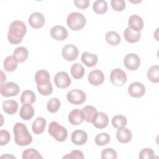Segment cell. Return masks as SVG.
<instances>
[{"label": "cell", "instance_id": "obj_1", "mask_svg": "<svg viewBox=\"0 0 159 159\" xmlns=\"http://www.w3.org/2000/svg\"><path fill=\"white\" fill-rule=\"evenodd\" d=\"M49 73L45 70L37 71L35 75V80L39 93L43 96H48L53 91Z\"/></svg>", "mask_w": 159, "mask_h": 159}, {"label": "cell", "instance_id": "obj_2", "mask_svg": "<svg viewBox=\"0 0 159 159\" xmlns=\"http://www.w3.org/2000/svg\"><path fill=\"white\" fill-rule=\"evenodd\" d=\"M27 32L25 24L20 20H14L10 25L7 34V39L12 44L20 43Z\"/></svg>", "mask_w": 159, "mask_h": 159}, {"label": "cell", "instance_id": "obj_3", "mask_svg": "<svg viewBox=\"0 0 159 159\" xmlns=\"http://www.w3.org/2000/svg\"><path fill=\"white\" fill-rule=\"evenodd\" d=\"M14 141L19 146H27L32 141V137L29 132L27 127L22 122L15 124L13 129Z\"/></svg>", "mask_w": 159, "mask_h": 159}, {"label": "cell", "instance_id": "obj_4", "mask_svg": "<svg viewBox=\"0 0 159 159\" xmlns=\"http://www.w3.org/2000/svg\"><path fill=\"white\" fill-rule=\"evenodd\" d=\"M85 17L80 12H73L68 14L66 19V24L70 29L77 31L83 29L86 24Z\"/></svg>", "mask_w": 159, "mask_h": 159}, {"label": "cell", "instance_id": "obj_5", "mask_svg": "<svg viewBox=\"0 0 159 159\" xmlns=\"http://www.w3.org/2000/svg\"><path fill=\"white\" fill-rule=\"evenodd\" d=\"M48 131L49 134L58 142L65 141L68 136V132L66 128L56 121H53L49 124Z\"/></svg>", "mask_w": 159, "mask_h": 159}, {"label": "cell", "instance_id": "obj_6", "mask_svg": "<svg viewBox=\"0 0 159 159\" xmlns=\"http://www.w3.org/2000/svg\"><path fill=\"white\" fill-rule=\"evenodd\" d=\"M111 83L116 86H122L127 81V75L120 68L114 69L110 75Z\"/></svg>", "mask_w": 159, "mask_h": 159}, {"label": "cell", "instance_id": "obj_7", "mask_svg": "<svg viewBox=\"0 0 159 159\" xmlns=\"http://www.w3.org/2000/svg\"><path fill=\"white\" fill-rule=\"evenodd\" d=\"M66 99L68 102L75 105L83 104L86 99V94L80 89H73L66 94Z\"/></svg>", "mask_w": 159, "mask_h": 159}, {"label": "cell", "instance_id": "obj_8", "mask_svg": "<svg viewBox=\"0 0 159 159\" xmlns=\"http://www.w3.org/2000/svg\"><path fill=\"white\" fill-rule=\"evenodd\" d=\"M19 92V87L14 82H7L1 84V94L4 97L15 96Z\"/></svg>", "mask_w": 159, "mask_h": 159}, {"label": "cell", "instance_id": "obj_9", "mask_svg": "<svg viewBox=\"0 0 159 159\" xmlns=\"http://www.w3.org/2000/svg\"><path fill=\"white\" fill-rule=\"evenodd\" d=\"M124 66L130 71H134L138 69L140 65V59L135 53H129L124 59Z\"/></svg>", "mask_w": 159, "mask_h": 159}, {"label": "cell", "instance_id": "obj_10", "mask_svg": "<svg viewBox=\"0 0 159 159\" xmlns=\"http://www.w3.org/2000/svg\"><path fill=\"white\" fill-rule=\"evenodd\" d=\"M79 50L78 48L73 44H68L64 46L61 50L63 57L67 61H73L78 57Z\"/></svg>", "mask_w": 159, "mask_h": 159}, {"label": "cell", "instance_id": "obj_11", "mask_svg": "<svg viewBox=\"0 0 159 159\" xmlns=\"http://www.w3.org/2000/svg\"><path fill=\"white\" fill-rule=\"evenodd\" d=\"M54 82L58 88H66L71 84V80L67 73L60 71L55 75Z\"/></svg>", "mask_w": 159, "mask_h": 159}, {"label": "cell", "instance_id": "obj_12", "mask_svg": "<svg viewBox=\"0 0 159 159\" xmlns=\"http://www.w3.org/2000/svg\"><path fill=\"white\" fill-rule=\"evenodd\" d=\"M129 95L134 98H139L143 96L145 93V87L140 82H134L128 88Z\"/></svg>", "mask_w": 159, "mask_h": 159}, {"label": "cell", "instance_id": "obj_13", "mask_svg": "<svg viewBox=\"0 0 159 159\" xmlns=\"http://www.w3.org/2000/svg\"><path fill=\"white\" fill-rule=\"evenodd\" d=\"M45 22V17L40 12H33L29 17V23L30 25L36 29L42 27L44 25Z\"/></svg>", "mask_w": 159, "mask_h": 159}, {"label": "cell", "instance_id": "obj_14", "mask_svg": "<svg viewBox=\"0 0 159 159\" xmlns=\"http://www.w3.org/2000/svg\"><path fill=\"white\" fill-rule=\"evenodd\" d=\"M51 37L56 40H63L68 37V30L61 25H55L50 30Z\"/></svg>", "mask_w": 159, "mask_h": 159}, {"label": "cell", "instance_id": "obj_15", "mask_svg": "<svg viewBox=\"0 0 159 159\" xmlns=\"http://www.w3.org/2000/svg\"><path fill=\"white\" fill-rule=\"evenodd\" d=\"M88 81L94 86L101 85L104 81V75L99 70H94L88 75Z\"/></svg>", "mask_w": 159, "mask_h": 159}, {"label": "cell", "instance_id": "obj_16", "mask_svg": "<svg viewBox=\"0 0 159 159\" xmlns=\"http://www.w3.org/2000/svg\"><path fill=\"white\" fill-rule=\"evenodd\" d=\"M129 27L134 32H139L143 27V21L138 15H132L128 20Z\"/></svg>", "mask_w": 159, "mask_h": 159}, {"label": "cell", "instance_id": "obj_17", "mask_svg": "<svg viewBox=\"0 0 159 159\" xmlns=\"http://www.w3.org/2000/svg\"><path fill=\"white\" fill-rule=\"evenodd\" d=\"M71 139L74 144L76 145H82L87 142L88 135L86 132L82 130H76L73 132Z\"/></svg>", "mask_w": 159, "mask_h": 159}, {"label": "cell", "instance_id": "obj_18", "mask_svg": "<svg viewBox=\"0 0 159 159\" xmlns=\"http://www.w3.org/2000/svg\"><path fill=\"white\" fill-rule=\"evenodd\" d=\"M108 122L109 119L107 115L102 112H98L92 123L98 129H104L107 126Z\"/></svg>", "mask_w": 159, "mask_h": 159}, {"label": "cell", "instance_id": "obj_19", "mask_svg": "<svg viewBox=\"0 0 159 159\" xmlns=\"http://www.w3.org/2000/svg\"><path fill=\"white\" fill-rule=\"evenodd\" d=\"M116 138L117 140L122 143H128L132 139L131 131L125 127L119 129L116 133Z\"/></svg>", "mask_w": 159, "mask_h": 159}, {"label": "cell", "instance_id": "obj_20", "mask_svg": "<svg viewBox=\"0 0 159 159\" xmlns=\"http://www.w3.org/2000/svg\"><path fill=\"white\" fill-rule=\"evenodd\" d=\"M68 120L73 125L81 124L84 120L81 111L78 109L72 110L68 114Z\"/></svg>", "mask_w": 159, "mask_h": 159}, {"label": "cell", "instance_id": "obj_21", "mask_svg": "<svg viewBox=\"0 0 159 159\" xmlns=\"http://www.w3.org/2000/svg\"><path fill=\"white\" fill-rule=\"evenodd\" d=\"M83 119L88 122L92 123L95 118L98 112L94 107L93 106H86L81 110Z\"/></svg>", "mask_w": 159, "mask_h": 159}, {"label": "cell", "instance_id": "obj_22", "mask_svg": "<svg viewBox=\"0 0 159 159\" xmlns=\"http://www.w3.org/2000/svg\"><path fill=\"white\" fill-rule=\"evenodd\" d=\"M34 115V109L30 104H23L19 112L20 117L25 120L31 119Z\"/></svg>", "mask_w": 159, "mask_h": 159}, {"label": "cell", "instance_id": "obj_23", "mask_svg": "<svg viewBox=\"0 0 159 159\" xmlns=\"http://www.w3.org/2000/svg\"><path fill=\"white\" fill-rule=\"evenodd\" d=\"M47 122L43 117H38L33 122L32 129V131L35 134H42L46 127Z\"/></svg>", "mask_w": 159, "mask_h": 159}, {"label": "cell", "instance_id": "obj_24", "mask_svg": "<svg viewBox=\"0 0 159 159\" xmlns=\"http://www.w3.org/2000/svg\"><path fill=\"white\" fill-rule=\"evenodd\" d=\"M98 56L96 54L89 53L87 52L83 53L81 60L88 67H93L98 63Z\"/></svg>", "mask_w": 159, "mask_h": 159}, {"label": "cell", "instance_id": "obj_25", "mask_svg": "<svg viewBox=\"0 0 159 159\" xmlns=\"http://www.w3.org/2000/svg\"><path fill=\"white\" fill-rule=\"evenodd\" d=\"M124 36L127 42L129 43H136L140 39L141 34L140 32H134L129 27H127L124 32Z\"/></svg>", "mask_w": 159, "mask_h": 159}, {"label": "cell", "instance_id": "obj_26", "mask_svg": "<svg viewBox=\"0 0 159 159\" xmlns=\"http://www.w3.org/2000/svg\"><path fill=\"white\" fill-rule=\"evenodd\" d=\"M29 56V52L26 48L23 47H17L13 53V57L17 61V62H23L27 60Z\"/></svg>", "mask_w": 159, "mask_h": 159}, {"label": "cell", "instance_id": "obj_27", "mask_svg": "<svg viewBox=\"0 0 159 159\" xmlns=\"http://www.w3.org/2000/svg\"><path fill=\"white\" fill-rule=\"evenodd\" d=\"M2 108L6 113L12 115L17 112L18 103L14 100H7L3 102Z\"/></svg>", "mask_w": 159, "mask_h": 159}, {"label": "cell", "instance_id": "obj_28", "mask_svg": "<svg viewBox=\"0 0 159 159\" xmlns=\"http://www.w3.org/2000/svg\"><path fill=\"white\" fill-rule=\"evenodd\" d=\"M17 61L13 56L7 57L4 59L3 63V66L5 71L8 72L14 71L17 67Z\"/></svg>", "mask_w": 159, "mask_h": 159}, {"label": "cell", "instance_id": "obj_29", "mask_svg": "<svg viewBox=\"0 0 159 159\" xmlns=\"http://www.w3.org/2000/svg\"><path fill=\"white\" fill-rule=\"evenodd\" d=\"M71 74L72 76L76 79H81L84 75L85 71L83 66L79 63H76L73 64L71 67Z\"/></svg>", "mask_w": 159, "mask_h": 159}, {"label": "cell", "instance_id": "obj_30", "mask_svg": "<svg viewBox=\"0 0 159 159\" xmlns=\"http://www.w3.org/2000/svg\"><path fill=\"white\" fill-rule=\"evenodd\" d=\"M105 39L106 42L112 46L117 45L120 42V37L116 31H109L107 32Z\"/></svg>", "mask_w": 159, "mask_h": 159}, {"label": "cell", "instance_id": "obj_31", "mask_svg": "<svg viewBox=\"0 0 159 159\" xmlns=\"http://www.w3.org/2000/svg\"><path fill=\"white\" fill-rule=\"evenodd\" d=\"M36 99L35 93L31 90H25L21 94L20 101L23 104H33Z\"/></svg>", "mask_w": 159, "mask_h": 159}, {"label": "cell", "instance_id": "obj_32", "mask_svg": "<svg viewBox=\"0 0 159 159\" xmlns=\"http://www.w3.org/2000/svg\"><path fill=\"white\" fill-rule=\"evenodd\" d=\"M111 123L113 127L116 129H120L125 127L127 123L126 117L122 115L114 116L111 120Z\"/></svg>", "mask_w": 159, "mask_h": 159}, {"label": "cell", "instance_id": "obj_33", "mask_svg": "<svg viewBox=\"0 0 159 159\" xmlns=\"http://www.w3.org/2000/svg\"><path fill=\"white\" fill-rule=\"evenodd\" d=\"M93 11L98 14H102L107 12L108 7L106 1L103 0H97L93 3Z\"/></svg>", "mask_w": 159, "mask_h": 159}, {"label": "cell", "instance_id": "obj_34", "mask_svg": "<svg viewBox=\"0 0 159 159\" xmlns=\"http://www.w3.org/2000/svg\"><path fill=\"white\" fill-rule=\"evenodd\" d=\"M158 71H159L158 65H153L148 69L147 72V77L151 82L153 83H158L159 81Z\"/></svg>", "mask_w": 159, "mask_h": 159}, {"label": "cell", "instance_id": "obj_35", "mask_svg": "<svg viewBox=\"0 0 159 159\" xmlns=\"http://www.w3.org/2000/svg\"><path fill=\"white\" fill-rule=\"evenodd\" d=\"M61 105L60 100L57 98H53L50 99L47 104V110L51 113H55L58 111Z\"/></svg>", "mask_w": 159, "mask_h": 159}, {"label": "cell", "instance_id": "obj_36", "mask_svg": "<svg viewBox=\"0 0 159 159\" xmlns=\"http://www.w3.org/2000/svg\"><path fill=\"white\" fill-rule=\"evenodd\" d=\"M110 135L107 133H101L95 137V143L98 146H104L110 142Z\"/></svg>", "mask_w": 159, "mask_h": 159}, {"label": "cell", "instance_id": "obj_37", "mask_svg": "<svg viewBox=\"0 0 159 159\" xmlns=\"http://www.w3.org/2000/svg\"><path fill=\"white\" fill-rule=\"evenodd\" d=\"M22 157L23 159L43 158V157L39 153V152L34 148H29V149L25 150L22 152Z\"/></svg>", "mask_w": 159, "mask_h": 159}, {"label": "cell", "instance_id": "obj_38", "mask_svg": "<svg viewBox=\"0 0 159 159\" xmlns=\"http://www.w3.org/2000/svg\"><path fill=\"white\" fill-rule=\"evenodd\" d=\"M117 155L116 150L111 148H107L102 151L101 153V158L107 159V158H117Z\"/></svg>", "mask_w": 159, "mask_h": 159}, {"label": "cell", "instance_id": "obj_39", "mask_svg": "<svg viewBox=\"0 0 159 159\" xmlns=\"http://www.w3.org/2000/svg\"><path fill=\"white\" fill-rule=\"evenodd\" d=\"M153 158H155V152L151 148H143L139 153V158L140 159H152Z\"/></svg>", "mask_w": 159, "mask_h": 159}, {"label": "cell", "instance_id": "obj_40", "mask_svg": "<svg viewBox=\"0 0 159 159\" xmlns=\"http://www.w3.org/2000/svg\"><path fill=\"white\" fill-rule=\"evenodd\" d=\"M111 4L112 9L116 11H122L125 7V2L124 0H112Z\"/></svg>", "mask_w": 159, "mask_h": 159}, {"label": "cell", "instance_id": "obj_41", "mask_svg": "<svg viewBox=\"0 0 159 159\" xmlns=\"http://www.w3.org/2000/svg\"><path fill=\"white\" fill-rule=\"evenodd\" d=\"M10 139L11 136L8 131L6 130H0V145L1 146L8 143Z\"/></svg>", "mask_w": 159, "mask_h": 159}, {"label": "cell", "instance_id": "obj_42", "mask_svg": "<svg viewBox=\"0 0 159 159\" xmlns=\"http://www.w3.org/2000/svg\"><path fill=\"white\" fill-rule=\"evenodd\" d=\"M63 158H79V159H83L84 155L82 152L77 150H75L71 152L70 153H68Z\"/></svg>", "mask_w": 159, "mask_h": 159}, {"label": "cell", "instance_id": "obj_43", "mask_svg": "<svg viewBox=\"0 0 159 159\" xmlns=\"http://www.w3.org/2000/svg\"><path fill=\"white\" fill-rule=\"evenodd\" d=\"M74 4L75 6L80 9H86L89 5V0H75Z\"/></svg>", "mask_w": 159, "mask_h": 159}, {"label": "cell", "instance_id": "obj_44", "mask_svg": "<svg viewBox=\"0 0 159 159\" xmlns=\"http://www.w3.org/2000/svg\"><path fill=\"white\" fill-rule=\"evenodd\" d=\"M1 158H16L15 157H14V156H12V155H9L8 154H6V155H2L1 157Z\"/></svg>", "mask_w": 159, "mask_h": 159}]
</instances>
